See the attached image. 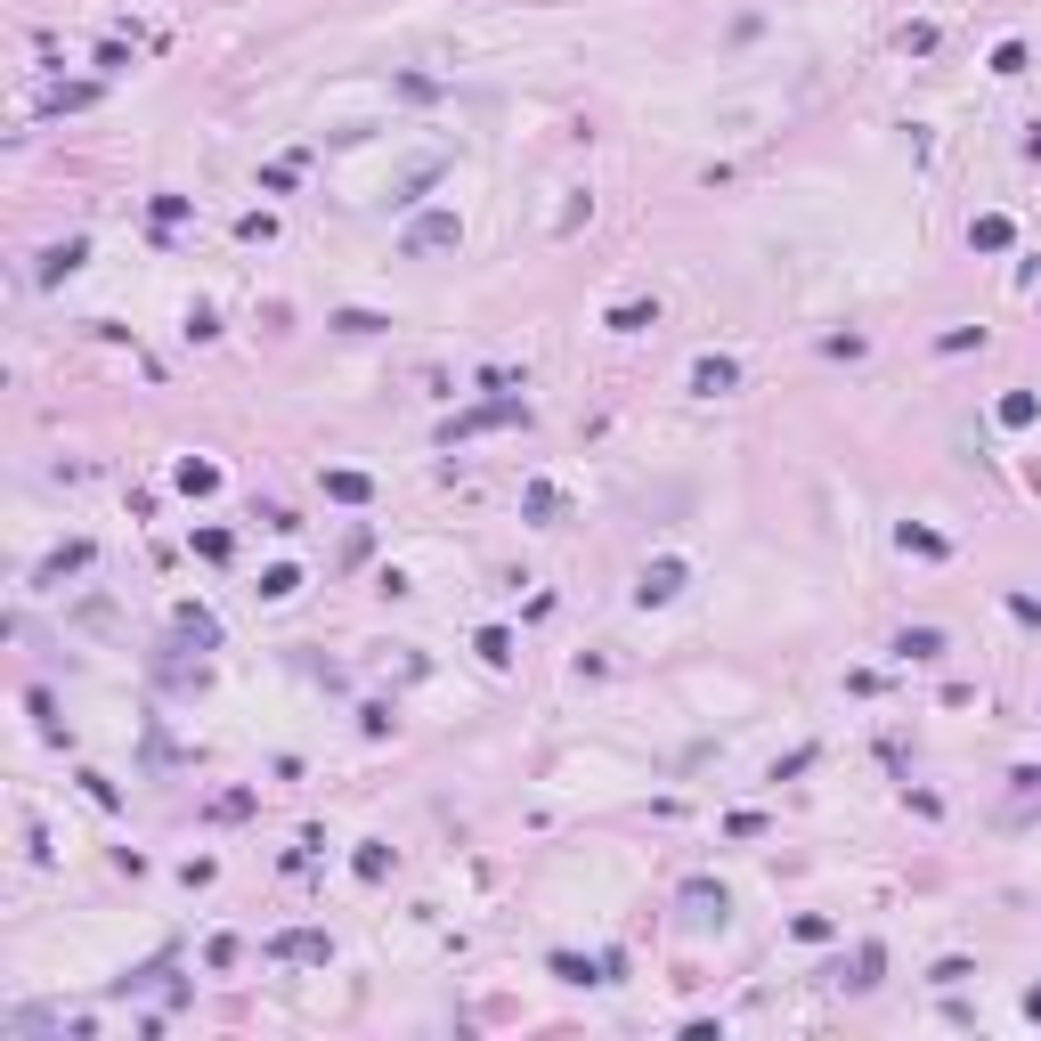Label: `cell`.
Returning a JSON list of instances; mask_svg holds the SVG:
<instances>
[{"label": "cell", "instance_id": "obj_1", "mask_svg": "<svg viewBox=\"0 0 1041 1041\" xmlns=\"http://www.w3.org/2000/svg\"><path fill=\"white\" fill-rule=\"evenodd\" d=\"M440 244H456V212H423L407 228V253H440Z\"/></svg>", "mask_w": 1041, "mask_h": 1041}, {"label": "cell", "instance_id": "obj_2", "mask_svg": "<svg viewBox=\"0 0 1041 1041\" xmlns=\"http://www.w3.org/2000/svg\"><path fill=\"white\" fill-rule=\"evenodd\" d=\"M676 594H684V562H651L635 586V602H676Z\"/></svg>", "mask_w": 1041, "mask_h": 1041}, {"label": "cell", "instance_id": "obj_3", "mask_svg": "<svg viewBox=\"0 0 1041 1041\" xmlns=\"http://www.w3.org/2000/svg\"><path fill=\"white\" fill-rule=\"evenodd\" d=\"M732 383H741V366H732V358H700V366H692V391H700V399H716V391H732Z\"/></svg>", "mask_w": 1041, "mask_h": 1041}, {"label": "cell", "instance_id": "obj_4", "mask_svg": "<svg viewBox=\"0 0 1041 1041\" xmlns=\"http://www.w3.org/2000/svg\"><path fill=\"white\" fill-rule=\"evenodd\" d=\"M895 651H903V659H944V635H936V627H903Z\"/></svg>", "mask_w": 1041, "mask_h": 1041}, {"label": "cell", "instance_id": "obj_5", "mask_svg": "<svg viewBox=\"0 0 1041 1041\" xmlns=\"http://www.w3.org/2000/svg\"><path fill=\"white\" fill-rule=\"evenodd\" d=\"M74 261H82V244H49V253H41V285H57Z\"/></svg>", "mask_w": 1041, "mask_h": 1041}, {"label": "cell", "instance_id": "obj_6", "mask_svg": "<svg viewBox=\"0 0 1041 1041\" xmlns=\"http://www.w3.org/2000/svg\"><path fill=\"white\" fill-rule=\"evenodd\" d=\"M1033 415H1041V399H1033V391H1009V399H1001V423H1017V432H1025Z\"/></svg>", "mask_w": 1041, "mask_h": 1041}, {"label": "cell", "instance_id": "obj_7", "mask_svg": "<svg viewBox=\"0 0 1041 1041\" xmlns=\"http://www.w3.org/2000/svg\"><path fill=\"white\" fill-rule=\"evenodd\" d=\"M326 488H334V497H342V505H366V497H375V488H366V472H334Z\"/></svg>", "mask_w": 1041, "mask_h": 1041}, {"label": "cell", "instance_id": "obj_8", "mask_svg": "<svg viewBox=\"0 0 1041 1041\" xmlns=\"http://www.w3.org/2000/svg\"><path fill=\"white\" fill-rule=\"evenodd\" d=\"M684 903H692V920H724V887H692Z\"/></svg>", "mask_w": 1041, "mask_h": 1041}, {"label": "cell", "instance_id": "obj_9", "mask_svg": "<svg viewBox=\"0 0 1041 1041\" xmlns=\"http://www.w3.org/2000/svg\"><path fill=\"white\" fill-rule=\"evenodd\" d=\"M285 960H326V936H277Z\"/></svg>", "mask_w": 1041, "mask_h": 1041}, {"label": "cell", "instance_id": "obj_10", "mask_svg": "<svg viewBox=\"0 0 1041 1041\" xmlns=\"http://www.w3.org/2000/svg\"><path fill=\"white\" fill-rule=\"evenodd\" d=\"M554 976H570V985H602V976H594L578 952H554Z\"/></svg>", "mask_w": 1041, "mask_h": 1041}, {"label": "cell", "instance_id": "obj_11", "mask_svg": "<svg viewBox=\"0 0 1041 1041\" xmlns=\"http://www.w3.org/2000/svg\"><path fill=\"white\" fill-rule=\"evenodd\" d=\"M480 659H497V667H505V659H513V635H505V627H488V635H480Z\"/></svg>", "mask_w": 1041, "mask_h": 1041}]
</instances>
